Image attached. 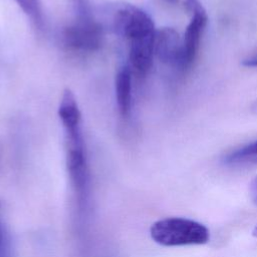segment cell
I'll use <instances>...</instances> for the list:
<instances>
[{
	"label": "cell",
	"instance_id": "cell-3",
	"mask_svg": "<svg viewBox=\"0 0 257 257\" xmlns=\"http://www.w3.org/2000/svg\"><path fill=\"white\" fill-rule=\"evenodd\" d=\"M150 234L156 243L166 247L203 245L210 240V231L204 224L182 217L156 221Z\"/></svg>",
	"mask_w": 257,
	"mask_h": 257
},
{
	"label": "cell",
	"instance_id": "cell-16",
	"mask_svg": "<svg viewBox=\"0 0 257 257\" xmlns=\"http://www.w3.org/2000/svg\"><path fill=\"white\" fill-rule=\"evenodd\" d=\"M253 109H254V111L257 113V101L255 102V104H254V106H253Z\"/></svg>",
	"mask_w": 257,
	"mask_h": 257
},
{
	"label": "cell",
	"instance_id": "cell-11",
	"mask_svg": "<svg viewBox=\"0 0 257 257\" xmlns=\"http://www.w3.org/2000/svg\"><path fill=\"white\" fill-rule=\"evenodd\" d=\"M0 257H14L12 242L0 218Z\"/></svg>",
	"mask_w": 257,
	"mask_h": 257
},
{
	"label": "cell",
	"instance_id": "cell-2",
	"mask_svg": "<svg viewBox=\"0 0 257 257\" xmlns=\"http://www.w3.org/2000/svg\"><path fill=\"white\" fill-rule=\"evenodd\" d=\"M65 164L72 192L76 218L80 227L86 223L90 212V173L81 128L64 131Z\"/></svg>",
	"mask_w": 257,
	"mask_h": 257
},
{
	"label": "cell",
	"instance_id": "cell-5",
	"mask_svg": "<svg viewBox=\"0 0 257 257\" xmlns=\"http://www.w3.org/2000/svg\"><path fill=\"white\" fill-rule=\"evenodd\" d=\"M184 5L190 15V22L182 38L185 69L193 63L197 55L203 32L208 23V14L199 0H186Z\"/></svg>",
	"mask_w": 257,
	"mask_h": 257
},
{
	"label": "cell",
	"instance_id": "cell-9",
	"mask_svg": "<svg viewBox=\"0 0 257 257\" xmlns=\"http://www.w3.org/2000/svg\"><path fill=\"white\" fill-rule=\"evenodd\" d=\"M224 163L230 167H256L257 166V140L228 154Z\"/></svg>",
	"mask_w": 257,
	"mask_h": 257
},
{
	"label": "cell",
	"instance_id": "cell-15",
	"mask_svg": "<svg viewBox=\"0 0 257 257\" xmlns=\"http://www.w3.org/2000/svg\"><path fill=\"white\" fill-rule=\"evenodd\" d=\"M164 1H166L168 3H172V4H175L176 2H178V0H164Z\"/></svg>",
	"mask_w": 257,
	"mask_h": 257
},
{
	"label": "cell",
	"instance_id": "cell-14",
	"mask_svg": "<svg viewBox=\"0 0 257 257\" xmlns=\"http://www.w3.org/2000/svg\"><path fill=\"white\" fill-rule=\"evenodd\" d=\"M252 235H253L254 237H257V226L254 227V229H253V231H252Z\"/></svg>",
	"mask_w": 257,
	"mask_h": 257
},
{
	"label": "cell",
	"instance_id": "cell-8",
	"mask_svg": "<svg viewBox=\"0 0 257 257\" xmlns=\"http://www.w3.org/2000/svg\"><path fill=\"white\" fill-rule=\"evenodd\" d=\"M114 84L118 111L121 116L127 117L132 108V72L127 66L116 73Z\"/></svg>",
	"mask_w": 257,
	"mask_h": 257
},
{
	"label": "cell",
	"instance_id": "cell-10",
	"mask_svg": "<svg viewBox=\"0 0 257 257\" xmlns=\"http://www.w3.org/2000/svg\"><path fill=\"white\" fill-rule=\"evenodd\" d=\"M24 13L34 22L41 21V3L40 0H15Z\"/></svg>",
	"mask_w": 257,
	"mask_h": 257
},
{
	"label": "cell",
	"instance_id": "cell-6",
	"mask_svg": "<svg viewBox=\"0 0 257 257\" xmlns=\"http://www.w3.org/2000/svg\"><path fill=\"white\" fill-rule=\"evenodd\" d=\"M154 51L161 62L184 69L183 40L174 28L163 27L156 31Z\"/></svg>",
	"mask_w": 257,
	"mask_h": 257
},
{
	"label": "cell",
	"instance_id": "cell-13",
	"mask_svg": "<svg viewBox=\"0 0 257 257\" xmlns=\"http://www.w3.org/2000/svg\"><path fill=\"white\" fill-rule=\"evenodd\" d=\"M243 65L247 67H257V54L243 60Z\"/></svg>",
	"mask_w": 257,
	"mask_h": 257
},
{
	"label": "cell",
	"instance_id": "cell-7",
	"mask_svg": "<svg viewBox=\"0 0 257 257\" xmlns=\"http://www.w3.org/2000/svg\"><path fill=\"white\" fill-rule=\"evenodd\" d=\"M58 116L64 131H74L80 128L81 114L74 93L65 88L58 107Z\"/></svg>",
	"mask_w": 257,
	"mask_h": 257
},
{
	"label": "cell",
	"instance_id": "cell-12",
	"mask_svg": "<svg viewBox=\"0 0 257 257\" xmlns=\"http://www.w3.org/2000/svg\"><path fill=\"white\" fill-rule=\"evenodd\" d=\"M249 194H250V198L252 200V202L255 204V206L257 207V177L254 178L250 184V188H249Z\"/></svg>",
	"mask_w": 257,
	"mask_h": 257
},
{
	"label": "cell",
	"instance_id": "cell-1",
	"mask_svg": "<svg viewBox=\"0 0 257 257\" xmlns=\"http://www.w3.org/2000/svg\"><path fill=\"white\" fill-rule=\"evenodd\" d=\"M115 31L128 42V58L137 64H147L155 56L156 28L153 19L144 10L124 4L112 17Z\"/></svg>",
	"mask_w": 257,
	"mask_h": 257
},
{
	"label": "cell",
	"instance_id": "cell-17",
	"mask_svg": "<svg viewBox=\"0 0 257 257\" xmlns=\"http://www.w3.org/2000/svg\"><path fill=\"white\" fill-rule=\"evenodd\" d=\"M72 1H74V2H76V3H81V2H82V0H72Z\"/></svg>",
	"mask_w": 257,
	"mask_h": 257
},
{
	"label": "cell",
	"instance_id": "cell-4",
	"mask_svg": "<svg viewBox=\"0 0 257 257\" xmlns=\"http://www.w3.org/2000/svg\"><path fill=\"white\" fill-rule=\"evenodd\" d=\"M62 39L70 49L95 51L102 44L103 32L97 21L86 14H81L63 29Z\"/></svg>",
	"mask_w": 257,
	"mask_h": 257
}]
</instances>
